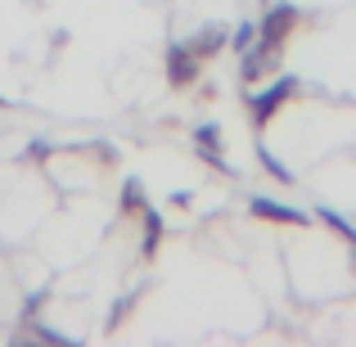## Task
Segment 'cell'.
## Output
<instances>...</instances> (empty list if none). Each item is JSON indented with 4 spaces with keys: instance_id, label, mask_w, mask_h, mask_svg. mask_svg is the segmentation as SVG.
<instances>
[{
    "instance_id": "6da1fadb",
    "label": "cell",
    "mask_w": 356,
    "mask_h": 347,
    "mask_svg": "<svg viewBox=\"0 0 356 347\" xmlns=\"http://www.w3.org/2000/svg\"><path fill=\"white\" fill-rule=\"evenodd\" d=\"M298 86H302V81H298L293 72H289V77H275L266 90L248 95V118H252V127H257V131H266V127H270V118H275L280 108H284L289 99L298 95Z\"/></svg>"
},
{
    "instance_id": "7a4b0ae2",
    "label": "cell",
    "mask_w": 356,
    "mask_h": 347,
    "mask_svg": "<svg viewBox=\"0 0 356 347\" xmlns=\"http://www.w3.org/2000/svg\"><path fill=\"white\" fill-rule=\"evenodd\" d=\"M298 18H302V9H298V5H289V0L270 5L266 14H261V23H257V45H266L270 54H280V50H284V41L293 36Z\"/></svg>"
},
{
    "instance_id": "3957f363",
    "label": "cell",
    "mask_w": 356,
    "mask_h": 347,
    "mask_svg": "<svg viewBox=\"0 0 356 347\" xmlns=\"http://www.w3.org/2000/svg\"><path fill=\"white\" fill-rule=\"evenodd\" d=\"M199 68H203V59H199V54H194L185 41H176L172 50H167V81H172L176 90L194 86V81H199Z\"/></svg>"
},
{
    "instance_id": "277c9868",
    "label": "cell",
    "mask_w": 356,
    "mask_h": 347,
    "mask_svg": "<svg viewBox=\"0 0 356 347\" xmlns=\"http://www.w3.org/2000/svg\"><path fill=\"white\" fill-rule=\"evenodd\" d=\"M252 208V217H261V221H275V226H307V212H298V208H289V203H275V199H252L248 203Z\"/></svg>"
},
{
    "instance_id": "5b68a950",
    "label": "cell",
    "mask_w": 356,
    "mask_h": 347,
    "mask_svg": "<svg viewBox=\"0 0 356 347\" xmlns=\"http://www.w3.org/2000/svg\"><path fill=\"white\" fill-rule=\"evenodd\" d=\"M185 45H190V50L199 54V59H212V54H217L221 45H226V32H221V23H203L199 32H194L190 41H185Z\"/></svg>"
},
{
    "instance_id": "8992f818",
    "label": "cell",
    "mask_w": 356,
    "mask_h": 347,
    "mask_svg": "<svg viewBox=\"0 0 356 347\" xmlns=\"http://www.w3.org/2000/svg\"><path fill=\"white\" fill-rule=\"evenodd\" d=\"M158 243H163V217H158L154 208H145V212H140V252L154 257Z\"/></svg>"
},
{
    "instance_id": "52a82bcc",
    "label": "cell",
    "mask_w": 356,
    "mask_h": 347,
    "mask_svg": "<svg viewBox=\"0 0 356 347\" xmlns=\"http://www.w3.org/2000/svg\"><path fill=\"white\" fill-rule=\"evenodd\" d=\"M316 221H325V226H330L334 234H339L343 243H352V248H356V226H352L348 217H339L334 208H325V203H321V208H316Z\"/></svg>"
},
{
    "instance_id": "ba28073f",
    "label": "cell",
    "mask_w": 356,
    "mask_h": 347,
    "mask_svg": "<svg viewBox=\"0 0 356 347\" xmlns=\"http://www.w3.org/2000/svg\"><path fill=\"white\" fill-rule=\"evenodd\" d=\"M149 208V199H145V185L131 176L127 185H122V212H131V217H140V212Z\"/></svg>"
},
{
    "instance_id": "9c48e42d",
    "label": "cell",
    "mask_w": 356,
    "mask_h": 347,
    "mask_svg": "<svg viewBox=\"0 0 356 347\" xmlns=\"http://www.w3.org/2000/svg\"><path fill=\"white\" fill-rule=\"evenodd\" d=\"M257 163H261V167H266V176H270V181H280V185H293V172H289V167H284V163H280V158H275V154H270V149H266V145H257Z\"/></svg>"
},
{
    "instance_id": "30bf717a",
    "label": "cell",
    "mask_w": 356,
    "mask_h": 347,
    "mask_svg": "<svg viewBox=\"0 0 356 347\" xmlns=\"http://www.w3.org/2000/svg\"><path fill=\"white\" fill-rule=\"evenodd\" d=\"M252 41H257V23L248 18V23H239V27H235V36H230V45H235V50L243 54V50L252 45Z\"/></svg>"
},
{
    "instance_id": "8fae6325",
    "label": "cell",
    "mask_w": 356,
    "mask_h": 347,
    "mask_svg": "<svg viewBox=\"0 0 356 347\" xmlns=\"http://www.w3.org/2000/svg\"><path fill=\"white\" fill-rule=\"evenodd\" d=\"M194 145L199 149H221V131L217 127H199L194 131Z\"/></svg>"
},
{
    "instance_id": "7c38bea8",
    "label": "cell",
    "mask_w": 356,
    "mask_h": 347,
    "mask_svg": "<svg viewBox=\"0 0 356 347\" xmlns=\"http://www.w3.org/2000/svg\"><path fill=\"white\" fill-rule=\"evenodd\" d=\"M352 271H356V261H352Z\"/></svg>"
}]
</instances>
